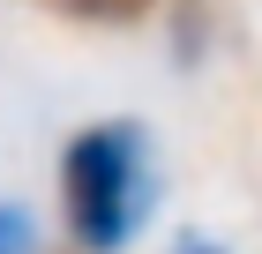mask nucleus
Here are the masks:
<instances>
[{
  "mask_svg": "<svg viewBox=\"0 0 262 254\" xmlns=\"http://www.w3.org/2000/svg\"><path fill=\"white\" fill-rule=\"evenodd\" d=\"M165 202L158 142L142 120H90L60 142V224L82 254H127Z\"/></svg>",
  "mask_w": 262,
  "mask_h": 254,
  "instance_id": "obj_1",
  "label": "nucleus"
},
{
  "mask_svg": "<svg viewBox=\"0 0 262 254\" xmlns=\"http://www.w3.org/2000/svg\"><path fill=\"white\" fill-rule=\"evenodd\" d=\"M180 254H225V247H210V239H195V247H180Z\"/></svg>",
  "mask_w": 262,
  "mask_h": 254,
  "instance_id": "obj_4",
  "label": "nucleus"
},
{
  "mask_svg": "<svg viewBox=\"0 0 262 254\" xmlns=\"http://www.w3.org/2000/svg\"><path fill=\"white\" fill-rule=\"evenodd\" d=\"M0 254H45L38 217L23 210V202H8V195H0Z\"/></svg>",
  "mask_w": 262,
  "mask_h": 254,
  "instance_id": "obj_3",
  "label": "nucleus"
},
{
  "mask_svg": "<svg viewBox=\"0 0 262 254\" xmlns=\"http://www.w3.org/2000/svg\"><path fill=\"white\" fill-rule=\"evenodd\" d=\"M38 8L60 22H82V30H127V22L158 15V0H38Z\"/></svg>",
  "mask_w": 262,
  "mask_h": 254,
  "instance_id": "obj_2",
  "label": "nucleus"
}]
</instances>
